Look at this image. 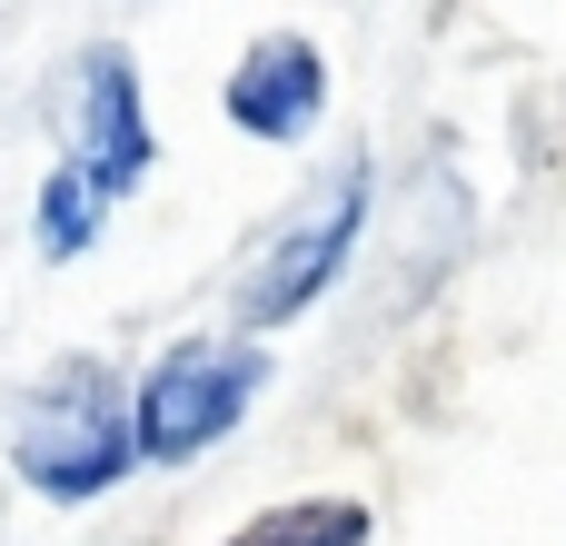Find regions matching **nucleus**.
Returning <instances> with one entry per match:
<instances>
[{
  "label": "nucleus",
  "mask_w": 566,
  "mask_h": 546,
  "mask_svg": "<svg viewBox=\"0 0 566 546\" xmlns=\"http://www.w3.org/2000/svg\"><path fill=\"white\" fill-rule=\"evenodd\" d=\"M269 388V348L249 328H199V338H169L139 378H129V448L139 468H189L209 458L219 438H239V418L259 408Z\"/></svg>",
  "instance_id": "nucleus-2"
},
{
  "label": "nucleus",
  "mask_w": 566,
  "mask_h": 546,
  "mask_svg": "<svg viewBox=\"0 0 566 546\" xmlns=\"http://www.w3.org/2000/svg\"><path fill=\"white\" fill-rule=\"evenodd\" d=\"M368 199H378V169L348 149L259 249H249V269H239V288H229V318L249 328V338H269V328H289V318H308L338 279H348V259H358V239H368Z\"/></svg>",
  "instance_id": "nucleus-3"
},
{
  "label": "nucleus",
  "mask_w": 566,
  "mask_h": 546,
  "mask_svg": "<svg viewBox=\"0 0 566 546\" xmlns=\"http://www.w3.org/2000/svg\"><path fill=\"white\" fill-rule=\"evenodd\" d=\"M368 537H378V517L358 497H289V507L229 527L219 546H368Z\"/></svg>",
  "instance_id": "nucleus-7"
},
{
  "label": "nucleus",
  "mask_w": 566,
  "mask_h": 546,
  "mask_svg": "<svg viewBox=\"0 0 566 546\" xmlns=\"http://www.w3.org/2000/svg\"><path fill=\"white\" fill-rule=\"evenodd\" d=\"M99 229H109V189H99L90 169L50 159V179H40V199H30V239H40V259L70 269V259L99 249Z\"/></svg>",
  "instance_id": "nucleus-6"
},
{
  "label": "nucleus",
  "mask_w": 566,
  "mask_h": 546,
  "mask_svg": "<svg viewBox=\"0 0 566 546\" xmlns=\"http://www.w3.org/2000/svg\"><path fill=\"white\" fill-rule=\"evenodd\" d=\"M219 109H229L239 139L298 149V139L328 119V50H318L308 30H259V40L229 60V80H219Z\"/></svg>",
  "instance_id": "nucleus-5"
},
{
  "label": "nucleus",
  "mask_w": 566,
  "mask_h": 546,
  "mask_svg": "<svg viewBox=\"0 0 566 546\" xmlns=\"http://www.w3.org/2000/svg\"><path fill=\"white\" fill-rule=\"evenodd\" d=\"M129 468H139V448H129V378L109 358L80 348V358H60V368H40L20 388V408H10V477L30 497L99 507Z\"/></svg>",
  "instance_id": "nucleus-1"
},
{
  "label": "nucleus",
  "mask_w": 566,
  "mask_h": 546,
  "mask_svg": "<svg viewBox=\"0 0 566 546\" xmlns=\"http://www.w3.org/2000/svg\"><path fill=\"white\" fill-rule=\"evenodd\" d=\"M60 159L90 169L109 189V209L129 189H149L159 169V129H149V90H139V60L119 40H90L70 60V119H60Z\"/></svg>",
  "instance_id": "nucleus-4"
}]
</instances>
